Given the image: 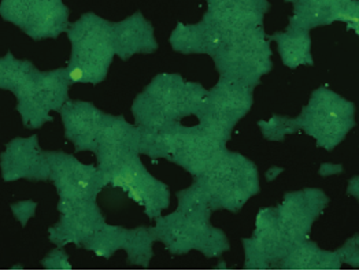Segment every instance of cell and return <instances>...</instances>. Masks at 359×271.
<instances>
[{"mask_svg": "<svg viewBox=\"0 0 359 271\" xmlns=\"http://www.w3.org/2000/svg\"><path fill=\"white\" fill-rule=\"evenodd\" d=\"M208 90L179 74H159L136 96L132 113L142 129L158 130L188 116H199Z\"/></svg>", "mask_w": 359, "mask_h": 271, "instance_id": "1", "label": "cell"}, {"mask_svg": "<svg viewBox=\"0 0 359 271\" xmlns=\"http://www.w3.org/2000/svg\"><path fill=\"white\" fill-rule=\"evenodd\" d=\"M67 36L72 44V57L65 69L69 84L96 85L104 81L116 55L111 22L88 13L69 27Z\"/></svg>", "mask_w": 359, "mask_h": 271, "instance_id": "2", "label": "cell"}, {"mask_svg": "<svg viewBox=\"0 0 359 271\" xmlns=\"http://www.w3.org/2000/svg\"><path fill=\"white\" fill-rule=\"evenodd\" d=\"M199 181L211 211H238L259 193L258 167L245 156L225 150Z\"/></svg>", "mask_w": 359, "mask_h": 271, "instance_id": "3", "label": "cell"}, {"mask_svg": "<svg viewBox=\"0 0 359 271\" xmlns=\"http://www.w3.org/2000/svg\"><path fill=\"white\" fill-rule=\"evenodd\" d=\"M211 210L181 212L175 211L158 216L151 228L155 241H161L172 255L201 251L206 258H219L229 251V241L221 229L210 223Z\"/></svg>", "mask_w": 359, "mask_h": 271, "instance_id": "4", "label": "cell"}, {"mask_svg": "<svg viewBox=\"0 0 359 271\" xmlns=\"http://www.w3.org/2000/svg\"><path fill=\"white\" fill-rule=\"evenodd\" d=\"M268 37L264 27L228 36L212 57L221 78L255 88L273 69Z\"/></svg>", "mask_w": 359, "mask_h": 271, "instance_id": "5", "label": "cell"}, {"mask_svg": "<svg viewBox=\"0 0 359 271\" xmlns=\"http://www.w3.org/2000/svg\"><path fill=\"white\" fill-rule=\"evenodd\" d=\"M298 122L300 129L311 136L318 147L334 150L357 126L355 104L330 88L321 87L311 93Z\"/></svg>", "mask_w": 359, "mask_h": 271, "instance_id": "6", "label": "cell"}, {"mask_svg": "<svg viewBox=\"0 0 359 271\" xmlns=\"http://www.w3.org/2000/svg\"><path fill=\"white\" fill-rule=\"evenodd\" d=\"M69 81L65 69L39 71L34 67L11 90L17 99V111L21 114L25 127L39 129L51 122V111H60L69 102Z\"/></svg>", "mask_w": 359, "mask_h": 271, "instance_id": "7", "label": "cell"}, {"mask_svg": "<svg viewBox=\"0 0 359 271\" xmlns=\"http://www.w3.org/2000/svg\"><path fill=\"white\" fill-rule=\"evenodd\" d=\"M252 90L239 83L219 78L217 85L208 90L198 116L199 126L211 137L226 144L236 123L252 107Z\"/></svg>", "mask_w": 359, "mask_h": 271, "instance_id": "8", "label": "cell"}, {"mask_svg": "<svg viewBox=\"0 0 359 271\" xmlns=\"http://www.w3.org/2000/svg\"><path fill=\"white\" fill-rule=\"evenodd\" d=\"M102 173L106 185L122 189L129 199L144 209L150 219L161 216L162 211L170 204L169 186L151 176L140 159V153L126 158L116 167Z\"/></svg>", "mask_w": 359, "mask_h": 271, "instance_id": "9", "label": "cell"}, {"mask_svg": "<svg viewBox=\"0 0 359 271\" xmlns=\"http://www.w3.org/2000/svg\"><path fill=\"white\" fill-rule=\"evenodd\" d=\"M1 17L15 24L33 40L57 39L69 29V8L58 0L3 1Z\"/></svg>", "mask_w": 359, "mask_h": 271, "instance_id": "10", "label": "cell"}, {"mask_svg": "<svg viewBox=\"0 0 359 271\" xmlns=\"http://www.w3.org/2000/svg\"><path fill=\"white\" fill-rule=\"evenodd\" d=\"M50 162V180L57 186L63 202L96 200L106 185L99 167L81 163L76 156L65 152H46Z\"/></svg>", "mask_w": 359, "mask_h": 271, "instance_id": "11", "label": "cell"}, {"mask_svg": "<svg viewBox=\"0 0 359 271\" xmlns=\"http://www.w3.org/2000/svg\"><path fill=\"white\" fill-rule=\"evenodd\" d=\"M245 267L252 270L268 269L273 263H281L297 245L283 230L276 209H262L255 221L251 239L243 240Z\"/></svg>", "mask_w": 359, "mask_h": 271, "instance_id": "12", "label": "cell"}, {"mask_svg": "<svg viewBox=\"0 0 359 271\" xmlns=\"http://www.w3.org/2000/svg\"><path fill=\"white\" fill-rule=\"evenodd\" d=\"M60 221L50 229V240L60 248L73 244L84 246L104 226L106 219L96 200L63 202L58 204Z\"/></svg>", "mask_w": 359, "mask_h": 271, "instance_id": "13", "label": "cell"}, {"mask_svg": "<svg viewBox=\"0 0 359 271\" xmlns=\"http://www.w3.org/2000/svg\"><path fill=\"white\" fill-rule=\"evenodd\" d=\"M330 203V197L316 188L287 193L276 207L283 230L295 244L307 240L311 226Z\"/></svg>", "mask_w": 359, "mask_h": 271, "instance_id": "14", "label": "cell"}, {"mask_svg": "<svg viewBox=\"0 0 359 271\" xmlns=\"http://www.w3.org/2000/svg\"><path fill=\"white\" fill-rule=\"evenodd\" d=\"M137 153H140V127L130 125L122 116L104 114L95 150L97 167L107 172Z\"/></svg>", "mask_w": 359, "mask_h": 271, "instance_id": "15", "label": "cell"}, {"mask_svg": "<svg viewBox=\"0 0 359 271\" xmlns=\"http://www.w3.org/2000/svg\"><path fill=\"white\" fill-rule=\"evenodd\" d=\"M225 150V143L211 137L199 125L187 127L179 123L176 147L170 162L198 179L209 170Z\"/></svg>", "mask_w": 359, "mask_h": 271, "instance_id": "16", "label": "cell"}, {"mask_svg": "<svg viewBox=\"0 0 359 271\" xmlns=\"http://www.w3.org/2000/svg\"><path fill=\"white\" fill-rule=\"evenodd\" d=\"M269 7V1L264 0H215L209 1V8L202 21L226 39L244 30L261 28Z\"/></svg>", "mask_w": 359, "mask_h": 271, "instance_id": "17", "label": "cell"}, {"mask_svg": "<svg viewBox=\"0 0 359 271\" xmlns=\"http://www.w3.org/2000/svg\"><path fill=\"white\" fill-rule=\"evenodd\" d=\"M3 180H50V162L46 152L39 148L36 136L10 141L1 153Z\"/></svg>", "mask_w": 359, "mask_h": 271, "instance_id": "18", "label": "cell"}, {"mask_svg": "<svg viewBox=\"0 0 359 271\" xmlns=\"http://www.w3.org/2000/svg\"><path fill=\"white\" fill-rule=\"evenodd\" d=\"M65 136L77 152L96 150L97 136L104 113L88 102L69 100L60 110Z\"/></svg>", "mask_w": 359, "mask_h": 271, "instance_id": "19", "label": "cell"}, {"mask_svg": "<svg viewBox=\"0 0 359 271\" xmlns=\"http://www.w3.org/2000/svg\"><path fill=\"white\" fill-rule=\"evenodd\" d=\"M114 53L121 60H130L136 54H151L158 50L154 28L140 11L129 18L111 24Z\"/></svg>", "mask_w": 359, "mask_h": 271, "instance_id": "20", "label": "cell"}, {"mask_svg": "<svg viewBox=\"0 0 359 271\" xmlns=\"http://www.w3.org/2000/svg\"><path fill=\"white\" fill-rule=\"evenodd\" d=\"M225 37L205 21L195 25L179 24L170 36V44L181 54H208L214 57Z\"/></svg>", "mask_w": 359, "mask_h": 271, "instance_id": "21", "label": "cell"}, {"mask_svg": "<svg viewBox=\"0 0 359 271\" xmlns=\"http://www.w3.org/2000/svg\"><path fill=\"white\" fill-rule=\"evenodd\" d=\"M278 46V53L285 66L297 69L299 66H313L311 39L310 32L302 29H288L269 36Z\"/></svg>", "mask_w": 359, "mask_h": 271, "instance_id": "22", "label": "cell"}, {"mask_svg": "<svg viewBox=\"0 0 359 271\" xmlns=\"http://www.w3.org/2000/svg\"><path fill=\"white\" fill-rule=\"evenodd\" d=\"M334 0H302L294 1V14L290 18L291 29H310L333 24Z\"/></svg>", "mask_w": 359, "mask_h": 271, "instance_id": "23", "label": "cell"}, {"mask_svg": "<svg viewBox=\"0 0 359 271\" xmlns=\"http://www.w3.org/2000/svg\"><path fill=\"white\" fill-rule=\"evenodd\" d=\"M155 241L150 229H126L123 248L128 253V262L135 266L149 267L152 258V242Z\"/></svg>", "mask_w": 359, "mask_h": 271, "instance_id": "24", "label": "cell"}, {"mask_svg": "<svg viewBox=\"0 0 359 271\" xmlns=\"http://www.w3.org/2000/svg\"><path fill=\"white\" fill-rule=\"evenodd\" d=\"M125 233L126 229L104 223V226L84 245V248L92 251L96 256L110 259L117 251L123 248Z\"/></svg>", "mask_w": 359, "mask_h": 271, "instance_id": "25", "label": "cell"}, {"mask_svg": "<svg viewBox=\"0 0 359 271\" xmlns=\"http://www.w3.org/2000/svg\"><path fill=\"white\" fill-rule=\"evenodd\" d=\"M321 253L323 249L314 241L307 239L291 249L281 266L290 270H318Z\"/></svg>", "mask_w": 359, "mask_h": 271, "instance_id": "26", "label": "cell"}, {"mask_svg": "<svg viewBox=\"0 0 359 271\" xmlns=\"http://www.w3.org/2000/svg\"><path fill=\"white\" fill-rule=\"evenodd\" d=\"M258 125L264 137L271 141H283L288 134H294L300 130L298 118H287L280 116H273L269 120H259Z\"/></svg>", "mask_w": 359, "mask_h": 271, "instance_id": "27", "label": "cell"}, {"mask_svg": "<svg viewBox=\"0 0 359 271\" xmlns=\"http://www.w3.org/2000/svg\"><path fill=\"white\" fill-rule=\"evenodd\" d=\"M346 22L347 29L359 32L358 0H334L333 1V22Z\"/></svg>", "mask_w": 359, "mask_h": 271, "instance_id": "28", "label": "cell"}, {"mask_svg": "<svg viewBox=\"0 0 359 271\" xmlns=\"http://www.w3.org/2000/svg\"><path fill=\"white\" fill-rule=\"evenodd\" d=\"M359 237L358 235L351 237L340 249L336 251L341 265H348L353 269L359 267Z\"/></svg>", "mask_w": 359, "mask_h": 271, "instance_id": "29", "label": "cell"}, {"mask_svg": "<svg viewBox=\"0 0 359 271\" xmlns=\"http://www.w3.org/2000/svg\"><path fill=\"white\" fill-rule=\"evenodd\" d=\"M43 266L50 270H70L72 269L67 255L60 248L54 249L50 255H47V258L43 260Z\"/></svg>", "mask_w": 359, "mask_h": 271, "instance_id": "30", "label": "cell"}, {"mask_svg": "<svg viewBox=\"0 0 359 271\" xmlns=\"http://www.w3.org/2000/svg\"><path fill=\"white\" fill-rule=\"evenodd\" d=\"M36 207H37L36 203H33L32 200L21 202V203H17V204H11V210L14 212V216L21 222L22 226H25L27 222L29 221V218L34 215Z\"/></svg>", "mask_w": 359, "mask_h": 271, "instance_id": "31", "label": "cell"}, {"mask_svg": "<svg viewBox=\"0 0 359 271\" xmlns=\"http://www.w3.org/2000/svg\"><path fill=\"white\" fill-rule=\"evenodd\" d=\"M343 172L341 165H332V163H325L320 169V176H332V174H339Z\"/></svg>", "mask_w": 359, "mask_h": 271, "instance_id": "32", "label": "cell"}, {"mask_svg": "<svg viewBox=\"0 0 359 271\" xmlns=\"http://www.w3.org/2000/svg\"><path fill=\"white\" fill-rule=\"evenodd\" d=\"M347 193L354 196L355 199H359V177H354L351 179L348 182V186H347Z\"/></svg>", "mask_w": 359, "mask_h": 271, "instance_id": "33", "label": "cell"}]
</instances>
